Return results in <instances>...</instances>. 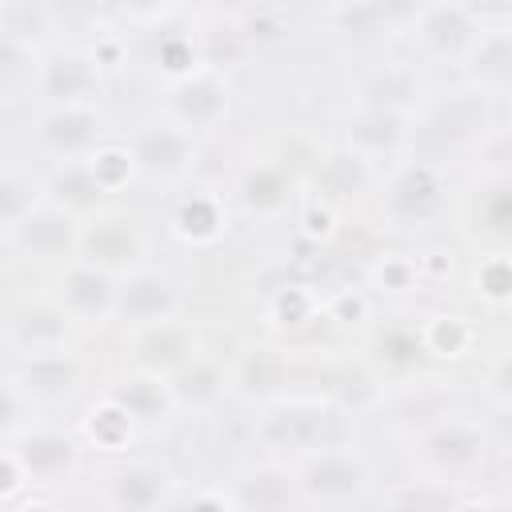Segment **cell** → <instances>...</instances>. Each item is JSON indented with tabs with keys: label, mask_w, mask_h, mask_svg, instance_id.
Listing matches in <instances>:
<instances>
[{
	"label": "cell",
	"mask_w": 512,
	"mask_h": 512,
	"mask_svg": "<svg viewBox=\"0 0 512 512\" xmlns=\"http://www.w3.org/2000/svg\"><path fill=\"white\" fill-rule=\"evenodd\" d=\"M296 472V492L300 504H320V508H348L364 504L372 492V464L352 448V444H320L292 460Z\"/></svg>",
	"instance_id": "6da1fadb"
},
{
	"label": "cell",
	"mask_w": 512,
	"mask_h": 512,
	"mask_svg": "<svg viewBox=\"0 0 512 512\" xmlns=\"http://www.w3.org/2000/svg\"><path fill=\"white\" fill-rule=\"evenodd\" d=\"M344 144H352L360 156L372 164L380 160H404L416 144V112L404 108H376V104H356L348 116Z\"/></svg>",
	"instance_id": "4fadbf2b"
},
{
	"label": "cell",
	"mask_w": 512,
	"mask_h": 512,
	"mask_svg": "<svg viewBox=\"0 0 512 512\" xmlns=\"http://www.w3.org/2000/svg\"><path fill=\"white\" fill-rule=\"evenodd\" d=\"M88 168H92V176H96V184L112 196V192H120V188H128L132 180H136V164H132V152H128V144H112V140H100L88 156Z\"/></svg>",
	"instance_id": "1f68e13d"
},
{
	"label": "cell",
	"mask_w": 512,
	"mask_h": 512,
	"mask_svg": "<svg viewBox=\"0 0 512 512\" xmlns=\"http://www.w3.org/2000/svg\"><path fill=\"white\" fill-rule=\"evenodd\" d=\"M460 64L472 76L476 92L504 96L508 80H512V32H508V24H480V32L468 44Z\"/></svg>",
	"instance_id": "cb8c5ba5"
},
{
	"label": "cell",
	"mask_w": 512,
	"mask_h": 512,
	"mask_svg": "<svg viewBox=\"0 0 512 512\" xmlns=\"http://www.w3.org/2000/svg\"><path fill=\"white\" fill-rule=\"evenodd\" d=\"M384 504H404V508H448L456 504L448 480H420V484H400L392 492H384Z\"/></svg>",
	"instance_id": "8d00e7d4"
},
{
	"label": "cell",
	"mask_w": 512,
	"mask_h": 512,
	"mask_svg": "<svg viewBox=\"0 0 512 512\" xmlns=\"http://www.w3.org/2000/svg\"><path fill=\"white\" fill-rule=\"evenodd\" d=\"M336 408L320 396H276L256 420V444L276 460H300L332 440Z\"/></svg>",
	"instance_id": "7a4b0ae2"
},
{
	"label": "cell",
	"mask_w": 512,
	"mask_h": 512,
	"mask_svg": "<svg viewBox=\"0 0 512 512\" xmlns=\"http://www.w3.org/2000/svg\"><path fill=\"white\" fill-rule=\"evenodd\" d=\"M132 348H136L140 368L172 376L184 360H192L200 352V340H196V332L184 316H172V320H160V324L132 328Z\"/></svg>",
	"instance_id": "603a6c76"
},
{
	"label": "cell",
	"mask_w": 512,
	"mask_h": 512,
	"mask_svg": "<svg viewBox=\"0 0 512 512\" xmlns=\"http://www.w3.org/2000/svg\"><path fill=\"white\" fill-rule=\"evenodd\" d=\"M232 224V208L224 200V192L216 188H192L176 200L172 216H168V228L180 244H192V248H208L216 240H224Z\"/></svg>",
	"instance_id": "44dd1931"
},
{
	"label": "cell",
	"mask_w": 512,
	"mask_h": 512,
	"mask_svg": "<svg viewBox=\"0 0 512 512\" xmlns=\"http://www.w3.org/2000/svg\"><path fill=\"white\" fill-rule=\"evenodd\" d=\"M448 208V172L436 160H392L380 192V212L392 228H424Z\"/></svg>",
	"instance_id": "3957f363"
},
{
	"label": "cell",
	"mask_w": 512,
	"mask_h": 512,
	"mask_svg": "<svg viewBox=\"0 0 512 512\" xmlns=\"http://www.w3.org/2000/svg\"><path fill=\"white\" fill-rule=\"evenodd\" d=\"M40 192H44L48 200L64 204L68 212H76L80 220L92 216V212H100V200L108 196V192L96 184V176H92V168H88L84 156H80V160H56L52 172H48V180L40 184Z\"/></svg>",
	"instance_id": "484cf974"
},
{
	"label": "cell",
	"mask_w": 512,
	"mask_h": 512,
	"mask_svg": "<svg viewBox=\"0 0 512 512\" xmlns=\"http://www.w3.org/2000/svg\"><path fill=\"white\" fill-rule=\"evenodd\" d=\"M96 268L124 276L128 268L148 260V236L144 228L124 212H92L80 220V252Z\"/></svg>",
	"instance_id": "8fae6325"
},
{
	"label": "cell",
	"mask_w": 512,
	"mask_h": 512,
	"mask_svg": "<svg viewBox=\"0 0 512 512\" xmlns=\"http://www.w3.org/2000/svg\"><path fill=\"white\" fill-rule=\"evenodd\" d=\"M368 280L376 292H392V296H404L420 284V260L404 256V252H388L380 256L372 268H368Z\"/></svg>",
	"instance_id": "836d02e7"
},
{
	"label": "cell",
	"mask_w": 512,
	"mask_h": 512,
	"mask_svg": "<svg viewBox=\"0 0 512 512\" xmlns=\"http://www.w3.org/2000/svg\"><path fill=\"white\" fill-rule=\"evenodd\" d=\"M8 244H12L24 260L56 264V268H60V264H68V260L80 252V216L40 192V200L12 224Z\"/></svg>",
	"instance_id": "52a82bcc"
},
{
	"label": "cell",
	"mask_w": 512,
	"mask_h": 512,
	"mask_svg": "<svg viewBox=\"0 0 512 512\" xmlns=\"http://www.w3.org/2000/svg\"><path fill=\"white\" fill-rule=\"evenodd\" d=\"M236 208L252 220H276L292 204V176L280 160H252L236 180Z\"/></svg>",
	"instance_id": "7402d4cb"
},
{
	"label": "cell",
	"mask_w": 512,
	"mask_h": 512,
	"mask_svg": "<svg viewBox=\"0 0 512 512\" xmlns=\"http://www.w3.org/2000/svg\"><path fill=\"white\" fill-rule=\"evenodd\" d=\"M168 380H172L176 404L192 408V412H212L232 392V368L220 356H212V352H196Z\"/></svg>",
	"instance_id": "d4e9b609"
},
{
	"label": "cell",
	"mask_w": 512,
	"mask_h": 512,
	"mask_svg": "<svg viewBox=\"0 0 512 512\" xmlns=\"http://www.w3.org/2000/svg\"><path fill=\"white\" fill-rule=\"evenodd\" d=\"M164 116L176 120L180 128H188L192 136H208L216 128H224V120L232 116V84L220 68L200 64L184 76H176L168 84V100H164Z\"/></svg>",
	"instance_id": "5b68a950"
},
{
	"label": "cell",
	"mask_w": 512,
	"mask_h": 512,
	"mask_svg": "<svg viewBox=\"0 0 512 512\" xmlns=\"http://www.w3.org/2000/svg\"><path fill=\"white\" fill-rule=\"evenodd\" d=\"M32 140L44 156L56 160H80L104 140V112L96 100L76 104H44L32 120Z\"/></svg>",
	"instance_id": "30bf717a"
},
{
	"label": "cell",
	"mask_w": 512,
	"mask_h": 512,
	"mask_svg": "<svg viewBox=\"0 0 512 512\" xmlns=\"http://www.w3.org/2000/svg\"><path fill=\"white\" fill-rule=\"evenodd\" d=\"M200 64L204 60H200L196 36H172V40L160 44V68L168 72V80H176V76H184V72H192Z\"/></svg>",
	"instance_id": "ab89813d"
},
{
	"label": "cell",
	"mask_w": 512,
	"mask_h": 512,
	"mask_svg": "<svg viewBox=\"0 0 512 512\" xmlns=\"http://www.w3.org/2000/svg\"><path fill=\"white\" fill-rule=\"evenodd\" d=\"M320 296L308 288V284H284V288H276L272 292V300H268V320L276 324V328H288V332H300V328H308L316 316H320Z\"/></svg>",
	"instance_id": "4dcf8cb0"
},
{
	"label": "cell",
	"mask_w": 512,
	"mask_h": 512,
	"mask_svg": "<svg viewBox=\"0 0 512 512\" xmlns=\"http://www.w3.org/2000/svg\"><path fill=\"white\" fill-rule=\"evenodd\" d=\"M104 396H112L128 416H132V424H136V432L140 428H160V424H168L172 416H176V392H172V380L164 376V372H152V368H128L124 376H116L108 388H104Z\"/></svg>",
	"instance_id": "e0dca14e"
},
{
	"label": "cell",
	"mask_w": 512,
	"mask_h": 512,
	"mask_svg": "<svg viewBox=\"0 0 512 512\" xmlns=\"http://www.w3.org/2000/svg\"><path fill=\"white\" fill-rule=\"evenodd\" d=\"M188 292L180 284V276H172L168 268L156 264H136L124 276H116V308L112 320H120L128 332L144 328V324H160L172 316H184Z\"/></svg>",
	"instance_id": "277c9868"
},
{
	"label": "cell",
	"mask_w": 512,
	"mask_h": 512,
	"mask_svg": "<svg viewBox=\"0 0 512 512\" xmlns=\"http://www.w3.org/2000/svg\"><path fill=\"white\" fill-rule=\"evenodd\" d=\"M376 184V164L368 156H360L352 144H332L320 160H316V176H312V188H316V200L332 204L336 212L364 200Z\"/></svg>",
	"instance_id": "ac0fdd59"
},
{
	"label": "cell",
	"mask_w": 512,
	"mask_h": 512,
	"mask_svg": "<svg viewBox=\"0 0 512 512\" xmlns=\"http://www.w3.org/2000/svg\"><path fill=\"white\" fill-rule=\"evenodd\" d=\"M32 72V60H28V40H24V32H16V28H8V24H0V80H8V76H16V72Z\"/></svg>",
	"instance_id": "60d3db41"
},
{
	"label": "cell",
	"mask_w": 512,
	"mask_h": 512,
	"mask_svg": "<svg viewBox=\"0 0 512 512\" xmlns=\"http://www.w3.org/2000/svg\"><path fill=\"white\" fill-rule=\"evenodd\" d=\"M320 312H324L332 324H340V328H364L368 316H372V300H368V292L352 288V292H336Z\"/></svg>",
	"instance_id": "74e56055"
},
{
	"label": "cell",
	"mask_w": 512,
	"mask_h": 512,
	"mask_svg": "<svg viewBox=\"0 0 512 512\" xmlns=\"http://www.w3.org/2000/svg\"><path fill=\"white\" fill-rule=\"evenodd\" d=\"M68 320L56 304H32L16 320H8V336L20 352H40V348H60L68 340Z\"/></svg>",
	"instance_id": "83f0119b"
},
{
	"label": "cell",
	"mask_w": 512,
	"mask_h": 512,
	"mask_svg": "<svg viewBox=\"0 0 512 512\" xmlns=\"http://www.w3.org/2000/svg\"><path fill=\"white\" fill-rule=\"evenodd\" d=\"M300 232H304L308 240H328V236L336 232V208L324 204V200H312V204L304 208V216H300Z\"/></svg>",
	"instance_id": "b9f144b4"
},
{
	"label": "cell",
	"mask_w": 512,
	"mask_h": 512,
	"mask_svg": "<svg viewBox=\"0 0 512 512\" xmlns=\"http://www.w3.org/2000/svg\"><path fill=\"white\" fill-rule=\"evenodd\" d=\"M428 4L432 0H360L372 32H412Z\"/></svg>",
	"instance_id": "e575fe53"
},
{
	"label": "cell",
	"mask_w": 512,
	"mask_h": 512,
	"mask_svg": "<svg viewBox=\"0 0 512 512\" xmlns=\"http://www.w3.org/2000/svg\"><path fill=\"white\" fill-rule=\"evenodd\" d=\"M24 484H28V480H24V472H20L16 456H12V448L0 452V504H12Z\"/></svg>",
	"instance_id": "7bdbcfd3"
},
{
	"label": "cell",
	"mask_w": 512,
	"mask_h": 512,
	"mask_svg": "<svg viewBox=\"0 0 512 512\" xmlns=\"http://www.w3.org/2000/svg\"><path fill=\"white\" fill-rule=\"evenodd\" d=\"M104 500H108V508H120V512L168 508V504H176V476L156 460H132L108 476Z\"/></svg>",
	"instance_id": "d6986e66"
},
{
	"label": "cell",
	"mask_w": 512,
	"mask_h": 512,
	"mask_svg": "<svg viewBox=\"0 0 512 512\" xmlns=\"http://www.w3.org/2000/svg\"><path fill=\"white\" fill-rule=\"evenodd\" d=\"M480 24L484 20L476 16V8L468 0H432L420 12V20L412 24V36H416V44H420L424 56H432L440 64H448V60L460 64L464 52H468V44L476 40Z\"/></svg>",
	"instance_id": "9a60e30c"
},
{
	"label": "cell",
	"mask_w": 512,
	"mask_h": 512,
	"mask_svg": "<svg viewBox=\"0 0 512 512\" xmlns=\"http://www.w3.org/2000/svg\"><path fill=\"white\" fill-rule=\"evenodd\" d=\"M476 296L492 308H500L508 296H512V268H508V256L504 252H488L476 268Z\"/></svg>",
	"instance_id": "d590c367"
},
{
	"label": "cell",
	"mask_w": 512,
	"mask_h": 512,
	"mask_svg": "<svg viewBox=\"0 0 512 512\" xmlns=\"http://www.w3.org/2000/svg\"><path fill=\"white\" fill-rule=\"evenodd\" d=\"M84 436H88V444L100 448V452H124L128 440L136 436V424H132V416H128L112 396H100V400L84 412Z\"/></svg>",
	"instance_id": "f546056e"
},
{
	"label": "cell",
	"mask_w": 512,
	"mask_h": 512,
	"mask_svg": "<svg viewBox=\"0 0 512 512\" xmlns=\"http://www.w3.org/2000/svg\"><path fill=\"white\" fill-rule=\"evenodd\" d=\"M128 152H132V164H136V176L152 180V184H180L184 176H192L196 168V136L188 128H180L176 120L168 116H156V120H144L132 140H128Z\"/></svg>",
	"instance_id": "8992f818"
},
{
	"label": "cell",
	"mask_w": 512,
	"mask_h": 512,
	"mask_svg": "<svg viewBox=\"0 0 512 512\" xmlns=\"http://www.w3.org/2000/svg\"><path fill=\"white\" fill-rule=\"evenodd\" d=\"M12 456L28 484H60L80 468V440L56 424H24L12 436Z\"/></svg>",
	"instance_id": "5bb4252c"
},
{
	"label": "cell",
	"mask_w": 512,
	"mask_h": 512,
	"mask_svg": "<svg viewBox=\"0 0 512 512\" xmlns=\"http://www.w3.org/2000/svg\"><path fill=\"white\" fill-rule=\"evenodd\" d=\"M32 84L40 104H76V100H96L104 88V64L88 48L56 44L36 56L32 64Z\"/></svg>",
	"instance_id": "9c48e42d"
},
{
	"label": "cell",
	"mask_w": 512,
	"mask_h": 512,
	"mask_svg": "<svg viewBox=\"0 0 512 512\" xmlns=\"http://www.w3.org/2000/svg\"><path fill=\"white\" fill-rule=\"evenodd\" d=\"M488 436L468 416H436L420 432V456L440 480H460L484 464Z\"/></svg>",
	"instance_id": "7c38bea8"
},
{
	"label": "cell",
	"mask_w": 512,
	"mask_h": 512,
	"mask_svg": "<svg viewBox=\"0 0 512 512\" xmlns=\"http://www.w3.org/2000/svg\"><path fill=\"white\" fill-rule=\"evenodd\" d=\"M228 500L232 508H248V512H276V508H292L300 504V492H296V472L288 460H260L252 468H244L232 488H228Z\"/></svg>",
	"instance_id": "ffe728a7"
},
{
	"label": "cell",
	"mask_w": 512,
	"mask_h": 512,
	"mask_svg": "<svg viewBox=\"0 0 512 512\" xmlns=\"http://www.w3.org/2000/svg\"><path fill=\"white\" fill-rule=\"evenodd\" d=\"M52 304L64 312L72 328H104L112 324V308H116V276L84 256H72L56 272Z\"/></svg>",
	"instance_id": "ba28073f"
},
{
	"label": "cell",
	"mask_w": 512,
	"mask_h": 512,
	"mask_svg": "<svg viewBox=\"0 0 512 512\" xmlns=\"http://www.w3.org/2000/svg\"><path fill=\"white\" fill-rule=\"evenodd\" d=\"M416 100H420V76L408 60H388V64L372 68L360 84V96H356V104L404 108V112H416Z\"/></svg>",
	"instance_id": "4316f807"
},
{
	"label": "cell",
	"mask_w": 512,
	"mask_h": 512,
	"mask_svg": "<svg viewBox=\"0 0 512 512\" xmlns=\"http://www.w3.org/2000/svg\"><path fill=\"white\" fill-rule=\"evenodd\" d=\"M40 200V184L20 176L16 168H0V232L8 236L12 224Z\"/></svg>",
	"instance_id": "d6a6232c"
},
{
	"label": "cell",
	"mask_w": 512,
	"mask_h": 512,
	"mask_svg": "<svg viewBox=\"0 0 512 512\" xmlns=\"http://www.w3.org/2000/svg\"><path fill=\"white\" fill-rule=\"evenodd\" d=\"M420 348L440 356V360H460L472 352L476 344V324L464 316V312H436L420 324Z\"/></svg>",
	"instance_id": "f1b7e54d"
},
{
	"label": "cell",
	"mask_w": 512,
	"mask_h": 512,
	"mask_svg": "<svg viewBox=\"0 0 512 512\" xmlns=\"http://www.w3.org/2000/svg\"><path fill=\"white\" fill-rule=\"evenodd\" d=\"M32 400L16 384V376H0V436H16L28 424Z\"/></svg>",
	"instance_id": "f35d334b"
},
{
	"label": "cell",
	"mask_w": 512,
	"mask_h": 512,
	"mask_svg": "<svg viewBox=\"0 0 512 512\" xmlns=\"http://www.w3.org/2000/svg\"><path fill=\"white\" fill-rule=\"evenodd\" d=\"M12 376H16V384L24 388V396L32 404H64L80 392L84 364H80L76 352H68V344H60V348L24 352Z\"/></svg>",
	"instance_id": "2e32d148"
}]
</instances>
